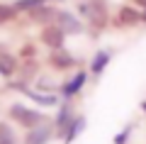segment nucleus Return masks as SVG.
<instances>
[{"label": "nucleus", "instance_id": "6ab92c4d", "mask_svg": "<svg viewBox=\"0 0 146 144\" xmlns=\"http://www.w3.org/2000/svg\"><path fill=\"white\" fill-rule=\"evenodd\" d=\"M34 86H36V90L39 93H58V86L54 83V78L51 76H36V81H34Z\"/></svg>", "mask_w": 146, "mask_h": 144}, {"label": "nucleus", "instance_id": "ddd939ff", "mask_svg": "<svg viewBox=\"0 0 146 144\" xmlns=\"http://www.w3.org/2000/svg\"><path fill=\"white\" fill-rule=\"evenodd\" d=\"M25 98H29L32 103L36 105V108H54V105H58V95L56 93H39V90H27Z\"/></svg>", "mask_w": 146, "mask_h": 144}, {"label": "nucleus", "instance_id": "2eb2a0df", "mask_svg": "<svg viewBox=\"0 0 146 144\" xmlns=\"http://www.w3.org/2000/svg\"><path fill=\"white\" fill-rule=\"evenodd\" d=\"M83 129H85V115H76V120L68 125V129H66V134H63L61 142L63 144H73L80 134H83Z\"/></svg>", "mask_w": 146, "mask_h": 144}, {"label": "nucleus", "instance_id": "7ed1b4c3", "mask_svg": "<svg viewBox=\"0 0 146 144\" xmlns=\"http://www.w3.org/2000/svg\"><path fill=\"white\" fill-rule=\"evenodd\" d=\"M39 42L46 46L49 52L63 49V46H66V32H63L56 22H54V25H44V27H39Z\"/></svg>", "mask_w": 146, "mask_h": 144}, {"label": "nucleus", "instance_id": "4be33fe9", "mask_svg": "<svg viewBox=\"0 0 146 144\" xmlns=\"http://www.w3.org/2000/svg\"><path fill=\"white\" fill-rule=\"evenodd\" d=\"M131 3H134L139 10H146V0H131Z\"/></svg>", "mask_w": 146, "mask_h": 144}, {"label": "nucleus", "instance_id": "6e6552de", "mask_svg": "<svg viewBox=\"0 0 146 144\" xmlns=\"http://www.w3.org/2000/svg\"><path fill=\"white\" fill-rule=\"evenodd\" d=\"M17 68H20V56H15L5 44H0V76L10 81L17 76Z\"/></svg>", "mask_w": 146, "mask_h": 144}, {"label": "nucleus", "instance_id": "9d476101", "mask_svg": "<svg viewBox=\"0 0 146 144\" xmlns=\"http://www.w3.org/2000/svg\"><path fill=\"white\" fill-rule=\"evenodd\" d=\"M76 120V110H73V103L71 100H63V105L58 108L56 117H54V127H56V137L63 139V134H66L68 125Z\"/></svg>", "mask_w": 146, "mask_h": 144}, {"label": "nucleus", "instance_id": "b1692460", "mask_svg": "<svg viewBox=\"0 0 146 144\" xmlns=\"http://www.w3.org/2000/svg\"><path fill=\"white\" fill-rule=\"evenodd\" d=\"M141 110H144V113H146V100H141Z\"/></svg>", "mask_w": 146, "mask_h": 144}, {"label": "nucleus", "instance_id": "f257e3e1", "mask_svg": "<svg viewBox=\"0 0 146 144\" xmlns=\"http://www.w3.org/2000/svg\"><path fill=\"white\" fill-rule=\"evenodd\" d=\"M76 12H78V17L85 20V25H88L93 37H98L110 22L107 20V3L105 0H78Z\"/></svg>", "mask_w": 146, "mask_h": 144}, {"label": "nucleus", "instance_id": "1a4fd4ad", "mask_svg": "<svg viewBox=\"0 0 146 144\" xmlns=\"http://www.w3.org/2000/svg\"><path fill=\"white\" fill-rule=\"evenodd\" d=\"M56 22L58 27H61L63 32H66V37L71 34V37H76V34H80L83 32V22H80V17L76 15V12H68V10H58L56 12Z\"/></svg>", "mask_w": 146, "mask_h": 144}, {"label": "nucleus", "instance_id": "39448f33", "mask_svg": "<svg viewBox=\"0 0 146 144\" xmlns=\"http://www.w3.org/2000/svg\"><path fill=\"white\" fill-rule=\"evenodd\" d=\"M46 66L54 68V71H71V68L78 66V59H76L66 46H63V49H54V52H49Z\"/></svg>", "mask_w": 146, "mask_h": 144}, {"label": "nucleus", "instance_id": "a211bd4d", "mask_svg": "<svg viewBox=\"0 0 146 144\" xmlns=\"http://www.w3.org/2000/svg\"><path fill=\"white\" fill-rule=\"evenodd\" d=\"M49 0H15L12 5L17 7V12L20 15H29L32 10H36V7H42V5H46Z\"/></svg>", "mask_w": 146, "mask_h": 144}, {"label": "nucleus", "instance_id": "f03ea898", "mask_svg": "<svg viewBox=\"0 0 146 144\" xmlns=\"http://www.w3.org/2000/svg\"><path fill=\"white\" fill-rule=\"evenodd\" d=\"M7 115H10V120L15 125H20L22 129H32V127H36V125L46 122V115L39 108H27V105H22V103H12L10 110H7Z\"/></svg>", "mask_w": 146, "mask_h": 144}, {"label": "nucleus", "instance_id": "9b49d317", "mask_svg": "<svg viewBox=\"0 0 146 144\" xmlns=\"http://www.w3.org/2000/svg\"><path fill=\"white\" fill-rule=\"evenodd\" d=\"M56 7L54 5H42V7H36V10H32L29 15V22H34V25H39V27H44V25H54V20H56Z\"/></svg>", "mask_w": 146, "mask_h": 144}, {"label": "nucleus", "instance_id": "423d86ee", "mask_svg": "<svg viewBox=\"0 0 146 144\" xmlns=\"http://www.w3.org/2000/svg\"><path fill=\"white\" fill-rule=\"evenodd\" d=\"M88 76H90L88 71H76L68 81H63V86H58V93L63 95V100H73V98H76V95L85 88Z\"/></svg>", "mask_w": 146, "mask_h": 144}, {"label": "nucleus", "instance_id": "0eeeda50", "mask_svg": "<svg viewBox=\"0 0 146 144\" xmlns=\"http://www.w3.org/2000/svg\"><path fill=\"white\" fill-rule=\"evenodd\" d=\"M115 27H124V29H129V27H139L141 25V10L136 5H122L119 10H117L115 15V22H112Z\"/></svg>", "mask_w": 146, "mask_h": 144}, {"label": "nucleus", "instance_id": "5701e85b", "mask_svg": "<svg viewBox=\"0 0 146 144\" xmlns=\"http://www.w3.org/2000/svg\"><path fill=\"white\" fill-rule=\"evenodd\" d=\"M141 25H146V10H141Z\"/></svg>", "mask_w": 146, "mask_h": 144}, {"label": "nucleus", "instance_id": "4468645a", "mask_svg": "<svg viewBox=\"0 0 146 144\" xmlns=\"http://www.w3.org/2000/svg\"><path fill=\"white\" fill-rule=\"evenodd\" d=\"M36 76H39V61L36 59H25L20 64V68H17V78L25 83H32V81H36Z\"/></svg>", "mask_w": 146, "mask_h": 144}, {"label": "nucleus", "instance_id": "412c9836", "mask_svg": "<svg viewBox=\"0 0 146 144\" xmlns=\"http://www.w3.org/2000/svg\"><path fill=\"white\" fill-rule=\"evenodd\" d=\"M131 132H134V125H127L119 134H115L112 144H127V142H129V137H131Z\"/></svg>", "mask_w": 146, "mask_h": 144}, {"label": "nucleus", "instance_id": "aec40b11", "mask_svg": "<svg viewBox=\"0 0 146 144\" xmlns=\"http://www.w3.org/2000/svg\"><path fill=\"white\" fill-rule=\"evenodd\" d=\"M20 59H22V61H25V59H36V44L25 42V44L20 46Z\"/></svg>", "mask_w": 146, "mask_h": 144}, {"label": "nucleus", "instance_id": "f8f14e48", "mask_svg": "<svg viewBox=\"0 0 146 144\" xmlns=\"http://www.w3.org/2000/svg\"><path fill=\"white\" fill-rule=\"evenodd\" d=\"M110 61H112V52L110 49H100V52H95V56H93V61H90V68H88V73L90 76H102V71L110 66Z\"/></svg>", "mask_w": 146, "mask_h": 144}, {"label": "nucleus", "instance_id": "393cba45", "mask_svg": "<svg viewBox=\"0 0 146 144\" xmlns=\"http://www.w3.org/2000/svg\"><path fill=\"white\" fill-rule=\"evenodd\" d=\"M54 3H63V0H54Z\"/></svg>", "mask_w": 146, "mask_h": 144}, {"label": "nucleus", "instance_id": "20e7f679", "mask_svg": "<svg viewBox=\"0 0 146 144\" xmlns=\"http://www.w3.org/2000/svg\"><path fill=\"white\" fill-rule=\"evenodd\" d=\"M54 137H56V127H54V122L46 120V122L27 129L25 137H22V144H49Z\"/></svg>", "mask_w": 146, "mask_h": 144}, {"label": "nucleus", "instance_id": "dca6fc26", "mask_svg": "<svg viewBox=\"0 0 146 144\" xmlns=\"http://www.w3.org/2000/svg\"><path fill=\"white\" fill-rule=\"evenodd\" d=\"M0 144H20V137L12 129V125L3 122V120H0Z\"/></svg>", "mask_w": 146, "mask_h": 144}, {"label": "nucleus", "instance_id": "f3484780", "mask_svg": "<svg viewBox=\"0 0 146 144\" xmlns=\"http://www.w3.org/2000/svg\"><path fill=\"white\" fill-rule=\"evenodd\" d=\"M17 17H20V12L12 3H0V25H10Z\"/></svg>", "mask_w": 146, "mask_h": 144}]
</instances>
